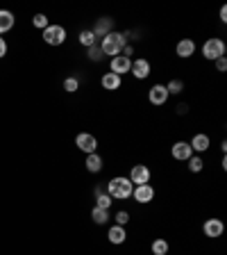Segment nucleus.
Listing matches in <instances>:
<instances>
[{
    "label": "nucleus",
    "mask_w": 227,
    "mask_h": 255,
    "mask_svg": "<svg viewBox=\"0 0 227 255\" xmlns=\"http://www.w3.org/2000/svg\"><path fill=\"white\" fill-rule=\"evenodd\" d=\"M132 191H134V185L125 175H116V178H111V180L107 182V194H109L114 201H125V198L132 196Z\"/></svg>",
    "instance_id": "nucleus-1"
},
{
    "label": "nucleus",
    "mask_w": 227,
    "mask_h": 255,
    "mask_svg": "<svg viewBox=\"0 0 227 255\" xmlns=\"http://www.w3.org/2000/svg\"><path fill=\"white\" fill-rule=\"evenodd\" d=\"M125 46H127V37H125V34H118V32H109V34H107V37H102V41H100L102 55H109V57L121 55Z\"/></svg>",
    "instance_id": "nucleus-2"
},
{
    "label": "nucleus",
    "mask_w": 227,
    "mask_h": 255,
    "mask_svg": "<svg viewBox=\"0 0 227 255\" xmlns=\"http://www.w3.org/2000/svg\"><path fill=\"white\" fill-rule=\"evenodd\" d=\"M202 57L209 59V62H216L218 57H225V41L218 37L207 39V41L202 43Z\"/></svg>",
    "instance_id": "nucleus-3"
},
{
    "label": "nucleus",
    "mask_w": 227,
    "mask_h": 255,
    "mask_svg": "<svg viewBox=\"0 0 227 255\" xmlns=\"http://www.w3.org/2000/svg\"><path fill=\"white\" fill-rule=\"evenodd\" d=\"M43 41H46L48 46H62V43L66 41V30H64L62 25H48L46 30H43Z\"/></svg>",
    "instance_id": "nucleus-4"
},
{
    "label": "nucleus",
    "mask_w": 227,
    "mask_h": 255,
    "mask_svg": "<svg viewBox=\"0 0 227 255\" xmlns=\"http://www.w3.org/2000/svg\"><path fill=\"white\" fill-rule=\"evenodd\" d=\"M75 146H77L82 153L91 155V153H95V150H98V139H95L91 132H79L77 137H75Z\"/></svg>",
    "instance_id": "nucleus-5"
},
{
    "label": "nucleus",
    "mask_w": 227,
    "mask_h": 255,
    "mask_svg": "<svg viewBox=\"0 0 227 255\" xmlns=\"http://www.w3.org/2000/svg\"><path fill=\"white\" fill-rule=\"evenodd\" d=\"M130 182H132L134 187L148 185L150 182V169L146 164H134L132 171H130Z\"/></svg>",
    "instance_id": "nucleus-6"
},
{
    "label": "nucleus",
    "mask_w": 227,
    "mask_h": 255,
    "mask_svg": "<svg viewBox=\"0 0 227 255\" xmlns=\"http://www.w3.org/2000/svg\"><path fill=\"white\" fill-rule=\"evenodd\" d=\"M130 69H132V59L125 57V55H116V57H111L109 62V71L111 73H116L123 78V73H130Z\"/></svg>",
    "instance_id": "nucleus-7"
},
{
    "label": "nucleus",
    "mask_w": 227,
    "mask_h": 255,
    "mask_svg": "<svg viewBox=\"0 0 227 255\" xmlns=\"http://www.w3.org/2000/svg\"><path fill=\"white\" fill-rule=\"evenodd\" d=\"M202 233H205L207 237L216 239L225 233V223H223V219H207L205 226H202Z\"/></svg>",
    "instance_id": "nucleus-8"
},
{
    "label": "nucleus",
    "mask_w": 227,
    "mask_h": 255,
    "mask_svg": "<svg viewBox=\"0 0 227 255\" xmlns=\"http://www.w3.org/2000/svg\"><path fill=\"white\" fill-rule=\"evenodd\" d=\"M148 98H150V103H152L154 107L166 105V101H168V91H166V85H154V87H150Z\"/></svg>",
    "instance_id": "nucleus-9"
},
{
    "label": "nucleus",
    "mask_w": 227,
    "mask_h": 255,
    "mask_svg": "<svg viewBox=\"0 0 227 255\" xmlns=\"http://www.w3.org/2000/svg\"><path fill=\"white\" fill-rule=\"evenodd\" d=\"M170 155H173L177 162H186L189 157H193V150H191L189 141H175L173 148H170Z\"/></svg>",
    "instance_id": "nucleus-10"
},
{
    "label": "nucleus",
    "mask_w": 227,
    "mask_h": 255,
    "mask_svg": "<svg viewBox=\"0 0 227 255\" xmlns=\"http://www.w3.org/2000/svg\"><path fill=\"white\" fill-rule=\"evenodd\" d=\"M132 196L137 203H143V205H146V203H150L154 198V187L150 185V182L148 185H139V187H134Z\"/></svg>",
    "instance_id": "nucleus-11"
},
{
    "label": "nucleus",
    "mask_w": 227,
    "mask_h": 255,
    "mask_svg": "<svg viewBox=\"0 0 227 255\" xmlns=\"http://www.w3.org/2000/svg\"><path fill=\"white\" fill-rule=\"evenodd\" d=\"M130 73H132L137 80H146L150 75V62L148 59H143V57L132 59V69H130Z\"/></svg>",
    "instance_id": "nucleus-12"
},
{
    "label": "nucleus",
    "mask_w": 227,
    "mask_h": 255,
    "mask_svg": "<svg viewBox=\"0 0 227 255\" xmlns=\"http://www.w3.org/2000/svg\"><path fill=\"white\" fill-rule=\"evenodd\" d=\"M175 55L182 59H189L191 55H196V41H193V39H182V41H177Z\"/></svg>",
    "instance_id": "nucleus-13"
},
{
    "label": "nucleus",
    "mask_w": 227,
    "mask_h": 255,
    "mask_svg": "<svg viewBox=\"0 0 227 255\" xmlns=\"http://www.w3.org/2000/svg\"><path fill=\"white\" fill-rule=\"evenodd\" d=\"M100 85H102V89H105V91H118V89H121V85H123V78L109 71V73L102 75Z\"/></svg>",
    "instance_id": "nucleus-14"
},
{
    "label": "nucleus",
    "mask_w": 227,
    "mask_h": 255,
    "mask_svg": "<svg viewBox=\"0 0 227 255\" xmlns=\"http://www.w3.org/2000/svg\"><path fill=\"white\" fill-rule=\"evenodd\" d=\"M111 27H114V18H109V16H105V18H98V23L93 25V34H95V39L98 37H107L111 32Z\"/></svg>",
    "instance_id": "nucleus-15"
},
{
    "label": "nucleus",
    "mask_w": 227,
    "mask_h": 255,
    "mask_svg": "<svg viewBox=\"0 0 227 255\" xmlns=\"http://www.w3.org/2000/svg\"><path fill=\"white\" fill-rule=\"evenodd\" d=\"M107 237H109L111 244H125L127 239V233H125V226H111L109 230H107Z\"/></svg>",
    "instance_id": "nucleus-16"
},
{
    "label": "nucleus",
    "mask_w": 227,
    "mask_h": 255,
    "mask_svg": "<svg viewBox=\"0 0 227 255\" xmlns=\"http://www.w3.org/2000/svg\"><path fill=\"white\" fill-rule=\"evenodd\" d=\"M189 146H191L193 153H205V150L209 148V137L202 134V132H198V134H193V139L189 141Z\"/></svg>",
    "instance_id": "nucleus-17"
},
{
    "label": "nucleus",
    "mask_w": 227,
    "mask_h": 255,
    "mask_svg": "<svg viewBox=\"0 0 227 255\" xmlns=\"http://www.w3.org/2000/svg\"><path fill=\"white\" fill-rule=\"evenodd\" d=\"M84 164H86V171H89V173H100L102 164H105V159H102L98 153H91V155H86Z\"/></svg>",
    "instance_id": "nucleus-18"
},
{
    "label": "nucleus",
    "mask_w": 227,
    "mask_h": 255,
    "mask_svg": "<svg viewBox=\"0 0 227 255\" xmlns=\"http://www.w3.org/2000/svg\"><path fill=\"white\" fill-rule=\"evenodd\" d=\"M14 23H16V18H14V14H11V11L0 9V34L9 32L11 27H14Z\"/></svg>",
    "instance_id": "nucleus-19"
},
{
    "label": "nucleus",
    "mask_w": 227,
    "mask_h": 255,
    "mask_svg": "<svg viewBox=\"0 0 227 255\" xmlns=\"http://www.w3.org/2000/svg\"><path fill=\"white\" fill-rule=\"evenodd\" d=\"M91 219H93L95 223H98V226H105L107 221H109V210H102V207H98L95 205L93 210H91Z\"/></svg>",
    "instance_id": "nucleus-20"
},
{
    "label": "nucleus",
    "mask_w": 227,
    "mask_h": 255,
    "mask_svg": "<svg viewBox=\"0 0 227 255\" xmlns=\"http://www.w3.org/2000/svg\"><path fill=\"white\" fill-rule=\"evenodd\" d=\"M168 242L166 239H154L152 244H150V251H152V255H168Z\"/></svg>",
    "instance_id": "nucleus-21"
},
{
    "label": "nucleus",
    "mask_w": 227,
    "mask_h": 255,
    "mask_svg": "<svg viewBox=\"0 0 227 255\" xmlns=\"http://www.w3.org/2000/svg\"><path fill=\"white\" fill-rule=\"evenodd\" d=\"M95 41H98V39H95V34H93V32H91V30L79 32V43H82V46L91 48V46H95Z\"/></svg>",
    "instance_id": "nucleus-22"
},
{
    "label": "nucleus",
    "mask_w": 227,
    "mask_h": 255,
    "mask_svg": "<svg viewBox=\"0 0 227 255\" xmlns=\"http://www.w3.org/2000/svg\"><path fill=\"white\" fill-rule=\"evenodd\" d=\"M166 91H168V96L170 94L173 96L182 94V91H184V82H182V80H170L168 85H166Z\"/></svg>",
    "instance_id": "nucleus-23"
},
{
    "label": "nucleus",
    "mask_w": 227,
    "mask_h": 255,
    "mask_svg": "<svg viewBox=\"0 0 227 255\" xmlns=\"http://www.w3.org/2000/svg\"><path fill=\"white\" fill-rule=\"evenodd\" d=\"M186 162H189V171H191V173H200L202 166H205V162H202L200 155H196V157H189Z\"/></svg>",
    "instance_id": "nucleus-24"
},
{
    "label": "nucleus",
    "mask_w": 227,
    "mask_h": 255,
    "mask_svg": "<svg viewBox=\"0 0 227 255\" xmlns=\"http://www.w3.org/2000/svg\"><path fill=\"white\" fill-rule=\"evenodd\" d=\"M95 201H98V203H95L98 207H102V210H109L111 203H114V198H111L109 194L105 191V194H95Z\"/></svg>",
    "instance_id": "nucleus-25"
},
{
    "label": "nucleus",
    "mask_w": 227,
    "mask_h": 255,
    "mask_svg": "<svg viewBox=\"0 0 227 255\" xmlns=\"http://www.w3.org/2000/svg\"><path fill=\"white\" fill-rule=\"evenodd\" d=\"M32 25L39 27V30H46V27L50 25V21H48V16H46V14H37L34 18H32Z\"/></svg>",
    "instance_id": "nucleus-26"
},
{
    "label": "nucleus",
    "mask_w": 227,
    "mask_h": 255,
    "mask_svg": "<svg viewBox=\"0 0 227 255\" xmlns=\"http://www.w3.org/2000/svg\"><path fill=\"white\" fill-rule=\"evenodd\" d=\"M64 89L69 91V94H75L79 89V80L77 78H66L64 80Z\"/></svg>",
    "instance_id": "nucleus-27"
},
{
    "label": "nucleus",
    "mask_w": 227,
    "mask_h": 255,
    "mask_svg": "<svg viewBox=\"0 0 227 255\" xmlns=\"http://www.w3.org/2000/svg\"><path fill=\"white\" fill-rule=\"evenodd\" d=\"M89 57H91V62H100V59H102L100 46H91V48H89Z\"/></svg>",
    "instance_id": "nucleus-28"
},
{
    "label": "nucleus",
    "mask_w": 227,
    "mask_h": 255,
    "mask_svg": "<svg viewBox=\"0 0 227 255\" xmlns=\"http://www.w3.org/2000/svg\"><path fill=\"white\" fill-rule=\"evenodd\" d=\"M116 226H125L127 221H130V212H125V210H121V212H116Z\"/></svg>",
    "instance_id": "nucleus-29"
},
{
    "label": "nucleus",
    "mask_w": 227,
    "mask_h": 255,
    "mask_svg": "<svg viewBox=\"0 0 227 255\" xmlns=\"http://www.w3.org/2000/svg\"><path fill=\"white\" fill-rule=\"evenodd\" d=\"M216 69L221 71V73L227 69V59H225V57H218V59H216Z\"/></svg>",
    "instance_id": "nucleus-30"
},
{
    "label": "nucleus",
    "mask_w": 227,
    "mask_h": 255,
    "mask_svg": "<svg viewBox=\"0 0 227 255\" xmlns=\"http://www.w3.org/2000/svg\"><path fill=\"white\" fill-rule=\"evenodd\" d=\"M5 55H7V41L0 37V57H5Z\"/></svg>",
    "instance_id": "nucleus-31"
},
{
    "label": "nucleus",
    "mask_w": 227,
    "mask_h": 255,
    "mask_svg": "<svg viewBox=\"0 0 227 255\" xmlns=\"http://www.w3.org/2000/svg\"><path fill=\"white\" fill-rule=\"evenodd\" d=\"M175 110H177V114H186V110H189V107H186L184 103H182V105H177Z\"/></svg>",
    "instance_id": "nucleus-32"
},
{
    "label": "nucleus",
    "mask_w": 227,
    "mask_h": 255,
    "mask_svg": "<svg viewBox=\"0 0 227 255\" xmlns=\"http://www.w3.org/2000/svg\"><path fill=\"white\" fill-rule=\"evenodd\" d=\"M221 21H223V23L227 21V7H221Z\"/></svg>",
    "instance_id": "nucleus-33"
},
{
    "label": "nucleus",
    "mask_w": 227,
    "mask_h": 255,
    "mask_svg": "<svg viewBox=\"0 0 227 255\" xmlns=\"http://www.w3.org/2000/svg\"><path fill=\"white\" fill-rule=\"evenodd\" d=\"M123 50H125V57H130V55L134 53V48H132V46H125V48H123Z\"/></svg>",
    "instance_id": "nucleus-34"
}]
</instances>
